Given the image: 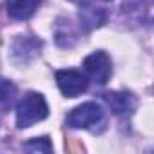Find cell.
I'll list each match as a JSON object with an SVG mask.
<instances>
[{"label":"cell","mask_w":154,"mask_h":154,"mask_svg":"<svg viewBox=\"0 0 154 154\" xmlns=\"http://www.w3.org/2000/svg\"><path fill=\"white\" fill-rule=\"evenodd\" d=\"M47 114H49V105H47L45 98L40 93L29 91L17 103V127L27 129V127L45 120Z\"/></svg>","instance_id":"6da1fadb"},{"label":"cell","mask_w":154,"mask_h":154,"mask_svg":"<svg viewBox=\"0 0 154 154\" xmlns=\"http://www.w3.org/2000/svg\"><path fill=\"white\" fill-rule=\"evenodd\" d=\"M65 125L71 129H87L91 132H100L105 127V114L96 102H85L74 107L65 116Z\"/></svg>","instance_id":"7a4b0ae2"},{"label":"cell","mask_w":154,"mask_h":154,"mask_svg":"<svg viewBox=\"0 0 154 154\" xmlns=\"http://www.w3.org/2000/svg\"><path fill=\"white\" fill-rule=\"evenodd\" d=\"M84 74L87 76V80L105 85L112 74V62L111 56L105 51H94L84 60Z\"/></svg>","instance_id":"3957f363"},{"label":"cell","mask_w":154,"mask_h":154,"mask_svg":"<svg viewBox=\"0 0 154 154\" xmlns=\"http://www.w3.org/2000/svg\"><path fill=\"white\" fill-rule=\"evenodd\" d=\"M56 85L65 98H76L87 91V76L76 69H58L54 72Z\"/></svg>","instance_id":"277c9868"},{"label":"cell","mask_w":154,"mask_h":154,"mask_svg":"<svg viewBox=\"0 0 154 154\" xmlns=\"http://www.w3.org/2000/svg\"><path fill=\"white\" fill-rule=\"evenodd\" d=\"M120 18L123 26L141 27L150 24V4L149 0H123L120 6Z\"/></svg>","instance_id":"5b68a950"},{"label":"cell","mask_w":154,"mask_h":154,"mask_svg":"<svg viewBox=\"0 0 154 154\" xmlns=\"http://www.w3.org/2000/svg\"><path fill=\"white\" fill-rule=\"evenodd\" d=\"M103 102L116 116H129L134 112L138 100L129 91H111L103 94Z\"/></svg>","instance_id":"8992f818"},{"label":"cell","mask_w":154,"mask_h":154,"mask_svg":"<svg viewBox=\"0 0 154 154\" xmlns=\"http://www.w3.org/2000/svg\"><path fill=\"white\" fill-rule=\"evenodd\" d=\"M78 22H80V29L89 33L96 27H102L107 22V11L98 6H82L78 13Z\"/></svg>","instance_id":"52a82bcc"},{"label":"cell","mask_w":154,"mask_h":154,"mask_svg":"<svg viewBox=\"0 0 154 154\" xmlns=\"http://www.w3.org/2000/svg\"><path fill=\"white\" fill-rule=\"evenodd\" d=\"M42 42L35 36H17L13 42V56L18 62H29L36 54H40Z\"/></svg>","instance_id":"ba28073f"},{"label":"cell","mask_w":154,"mask_h":154,"mask_svg":"<svg viewBox=\"0 0 154 154\" xmlns=\"http://www.w3.org/2000/svg\"><path fill=\"white\" fill-rule=\"evenodd\" d=\"M42 0H6V13L13 20H27L40 8Z\"/></svg>","instance_id":"9c48e42d"},{"label":"cell","mask_w":154,"mask_h":154,"mask_svg":"<svg viewBox=\"0 0 154 154\" xmlns=\"http://www.w3.org/2000/svg\"><path fill=\"white\" fill-rule=\"evenodd\" d=\"M54 38L60 47H72L78 42V31L74 29L72 22L67 18H58L54 26Z\"/></svg>","instance_id":"30bf717a"},{"label":"cell","mask_w":154,"mask_h":154,"mask_svg":"<svg viewBox=\"0 0 154 154\" xmlns=\"http://www.w3.org/2000/svg\"><path fill=\"white\" fill-rule=\"evenodd\" d=\"M18 89L11 80L0 78V111H9L17 100Z\"/></svg>","instance_id":"8fae6325"},{"label":"cell","mask_w":154,"mask_h":154,"mask_svg":"<svg viewBox=\"0 0 154 154\" xmlns=\"http://www.w3.org/2000/svg\"><path fill=\"white\" fill-rule=\"evenodd\" d=\"M24 149L29 150V152H51V150H53V145H51V141H49L47 136H42V138H33V140H29V141L24 145Z\"/></svg>","instance_id":"7c38bea8"},{"label":"cell","mask_w":154,"mask_h":154,"mask_svg":"<svg viewBox=\"0 0 154 154\" xmlns=\"http://www.w3.org/2000/svg\"><path fill=\"white\" fill-rule=\"evenodd\" d=\"M69 2H74V4H78V6H96V4L112 2V0H69Z\"/></svg>","instance_id":"4fadbf2b"}]
</instances>
